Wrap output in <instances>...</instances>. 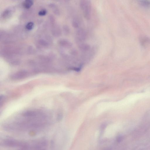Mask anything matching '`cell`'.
Segmentation results:
<instances>
[{
    "mask_svg": "<svg viewBox=\"0 0 150 150\" xmlns=\"http://www.w3.org/2000/svg\"><path fill=\"white\" fill-rule=\"evenodd\" d=\"M78 47L79 49L83 52L88 51L91 48L89 44L85 43H80Z\"/></svg>",
    "mask_w": 150,
    "mask_h": 150,
    "instance_id": "cell-5",
    "label": "cell"
},
{
    "mask_svg": "<svg viewBox=\"0 0 150 150\" xmlns=\"http://www.w3.org/2000/svg\"><path fill=\"white\" fill-rule=\"evenodd\" d=\"M73 26L75 28H78L80 25V22L79 20L76 18H74L72 21Z\"/></svg>",
    "mask_w": 150,
    "mask_h": 150,
    "instance_id": "cell-9",
    "label": "cell"
},
{
    "mask_svg": "<svg viewBox=\"0 0 150 150\" xmlns=\"http://www.w3.org/2000/svg\"><path fill=\"white\" fill-rule=\"evenodd\" d=\"M28 74V73L26 71H19L12 74L11 76V78L14 80L21 79L26 77Z\"/></svg>",
    "mask_w": 150,
    "mask_h": 150,
    "instance_id": "cell-3",
    "label": "cell"
},
{
    "mask_svg": "<svg viewBox=\"0 0 150 150\" xmlns=\"http://www.w3.org/2000/svg\"><path fill=\"white\" fill-rule=\"evenodd\" d=\"M33 1L32 0H26L23 3V6L26 9L30 8L33 5Z\"/></svg>",
    "mask_w": 150,
    "mask_h": 150,
    "instance_id": "cell-6",
    "label": "cell"
},
{
    "mask_svg": "<svg viewBox=\"0 0 150 150\" xmlns=\"http://www.w3.org/2000/svg\"><path fill=\"white\" fill-rule=\"evenodd\" d=\"M122 137L120 136H118L117 138V141L119 142L122 139Z\"/></svg>",
    "mask_w": 150,
    "mask_h": 150,
    "instance_id": "cell-14",
    "label": "cell"
},
{
    "mask_svg": "<svg viewBox=\"0 0 150 150\" xmlns=\"http://www.w3.org/2000/svg\"><path fill=\"white\" fill-rule=\"evenodd\" d=\"M47 11L45 9H42L38 13L39 15L40 16H43L46 14Z\"/></svg>",
    "mask_w": 150,
    "mask_h": 150,
    "instance_id": "cell-11",
    "label": "cell"
},
{
    "mask_svg": "<svg viewBox=\"0 0 150 150\" xmlns=\"http://www.w3.org/2000/svg\"><path fill=\"white\" fill-rule=\"evenodd\" d=\"M79 4L85 18L88 20L90 19L92 7L91 1L89 0H81Z\"/></svg>",
    "mask_w": 150,
    "mask_h": 150,
    "instance_id": "cell-1",
    "label": "cell"
},
{
    "mask_svg": "<svg viewBox=\"0 0 150 150\" xmlns=\"http://www.w3.org/2000/svg\"><path fill=\"white\" fill-rule=\"evenodd\" d=\"M61 42L63 46L67 47L70 48L72 45V43L66 40H63Z\"/></svg>",
    "mask_w": 150,
    "mask_h": 150,
    "instance_id": "cell-8",
    "label": "cell"
},
{
    "mask_svg": "<svg viewBox=\"0 0 150 150\" xmlns=\"http://www.w3.org/2000/svg\"><path fill=\"white\" fill-rule=\"evenodd\" d=\"M139 42L141 45L146 47L150 45V38L145 36H142L139 38Z\"/></svg>",
    "mask_w": 150,
    "mask_h": 150,
    "instance_id": "cell-4",
    "label": "cell"
},
{
    "mask_svg": "<svg viewBox=\"0 0 150 150\" xmlns=\"http://www.w3.org/2000/svg\"><path fill=\"white\" fill-rule=\"evenodd\" d=\"M71 53L73 55H76L77 54V52L76 50L73 49L71 52Z\"/></svg>",
    "mask_w": 150,
    "mask_h": 150,
    "instance_id": "cell-13",
    "label": "cell"
},
{
    "mask_svg": "<svg viewBox=\"0 0 150 150\" xmlns=\"http://www.w3.org/2000/svg\"><path fill=\"white\" fill-rule=\"evenodd\" d=\"M64 30H65L66 33L67 34H69L70 33V30L69 28L67 26H64Z\"/></svg>",
    "mask_w": 150,
    "mask_h": 150,
    "instance_id": "cell-12",
    "label": "cell"
},
{
    "mask_svg": "<svg viewBox=\"0 0 150 150\" xmlns=\"http://www.w3.org/2000/svg\"><path fill=\"white\" fill-rule=\"evenodd\" d=\"M34 26V24L32 22H29L27 23L25 26L26 28L28 30H31Z\"/></svg>",
    "mask_w": 150,
    "mask_h": 150,
    "instance_id": "cell-10",
    "label": "cell"
},
{
    "mask_svg": "<svg viewBox=\"0 0 150 150\" xmlns=\"http://www.w3.org/2000/svg\"><path fill=\"white\" fill-rule=\"evenodd\" d=\"M139 4L142 6L145 7H150V0H140Z\"/></svg>",
    "mask_w": 150,
    "mask_h": 150,
    "instance_id": "cell-7",
    "label": "cell"
},
{
    "mask_svg": "<svg viewBox=\"0 0 150 150\" xmlns=\"http://www.w3.org/2000/svg\"><path fill=\"white\" fill-rule=\"evenodd\" d=\"M87 33L85 30L82 28H79L76 31V40L79 42H82L86 38Z\"/></svg>",
    "mask_w": 150,
    "mask_h": 150,
    "instance_id": "cell-2",
    "label": "cell"
}]
</instances>
